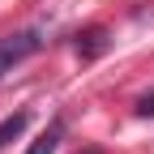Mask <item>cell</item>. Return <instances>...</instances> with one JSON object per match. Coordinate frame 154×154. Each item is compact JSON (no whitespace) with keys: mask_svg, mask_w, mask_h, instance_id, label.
Listing matches in <instances>:
<instances>
[{"mask_svg":"<svg viewBox=\"0 0 154 154\" xmlns=\"http://www.w3.org/2000/svg\"><path fill=\"white\" fill-rule=\"evenodd\" d=\"M60 141H64V120L56 116V120L47 124V133H43V137H38L26 154H56V146H60Z\"/></svg>","mask_w":154,"mask_h":154,"instance_id":"3957f363","label":"cell"},{"mask_svg":"<svg viewBox=\"0 0 154 154\" xmlns=\"http://www.w3.org/2000/svg\"><path fill=\"white\" fill-rule=\"evenodd\" d=\"M107 47H111V38H107L103 26H90V30L77 34V56H82V60H99Z\"/></svg>","mask_w":154,"mask_h":154,"instance_id":"7a4b0ae2","label":"cell"},{"mask_svg":"<svg viewBox=\"0 0 154 154\" xmlns=\"http://www.w3.org/2000/svg\"><path fill=\"white\" fill-rule=\"evenodd\" d=\"M137 116H154V94H146V99H137Z\"/></svg>","mask_w":154,"mask_h":154,"instance_id":"5b68a950","label":"cell"},{"mask_svg":"<svg viewBox=\"0 0 154 154\" xmlns=\"http://www.w3.org/2000/svg\"><path fill=\"white\" fill-rule=\"evenodd\" d=\"M82 154H103V150H99V146H90V150H82Z\"/></svg>","mask_w":154,"mask_h":154,"instance_id":"8992f818","label":"cell"},{"mask_svg":"<svg viewBox=\"0 0 154 154\" xmlns=\"http://www.w3.org/2000/svg\"><path fill=\"white\" fill-rule=\"evenodd\" d=\"M38 47H43V34H38V30H17L9 38H0V77L13 73L17 64H26Z\"/></svg>","mask_w":154,"mask_h":154,"instance_id":"6da1fadb","label":"cell"},{"mask_svg":"<svg viewBox=\"0 0 154 154\" xmlns=\"http://www.w3.org/2000/svg\"><path fill=\"white\" fill-rule=\"evenodd\" d=\"M26 124H30V116L26 111H17V116H9V120H0V150H5L9 141H17L26 133Z\"/></svg>","mask_w":154,"mask_h":154,"instance_id":"277c9868","label":"cell"}]
</instances>
